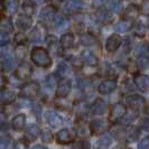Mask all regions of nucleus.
Segmentation results:
<instances>
[{"instance_id":"obj_1","label":"nucleus","mask_w":149,"mask_h":149,"mask_svg":"<svg viewBox=\"0 0 149 149\" xmlns=\"http://www.w3.org/2000/svg\"><path fill=\"white\" fill-rule=\"evenodd\" d=\"M30 58L36 66L44 67V68H48L53 63L52 57H51L48 51L40 46L33 48V51L30 53Z\"/></svg>"},{"instance_id":"obj_2","label":"nucleus","mask_w":149,"mask_h":149,"mask_svg":"<svg viewBox=\"0 0 149 149\" xmlns=\"http://www.w3.org/2000/svg\"><path fill=\"white\" fill-rule=\"evenodd\" d=\"M126 103H127V105L132 111L138 113V111H140L142 108L145 107L146 101L139 94H131V95H128L126 97Z\"/></svg>"},{"instance_id":"obj_3","label":"nucleus","mask_w":149,"mask_h":149,"mask_svg":"<svg viewBox=\"0 0 149 149\" xmlns=\"http://www.w3.org/2000/svg\"><path fill=\"white\" fill-rule=\"evenodd\" d=\"M39 92V85L37 82H28L24 84L20 89V95L27 99H34Z\"/></svg>"},{"instance_id":"obj_4","label":"nucleus","mask_w":149,"mask_h":149,"mask_svg":"<svg viewBox=\"0 0 149 149\" xmlns=\"http://www.w3.org/2000/svg\"><path fill=\"white\" fill-rule=\"evenodd\" d=\"M127 113V108L123 103H116L111 107L110 113H109V121H118L122 119Z\"/></svg>"},{"instance_id":"obj_5","label":"nucleus","mask_w":149,"mask_h":149,"mask_svg":"<svg viewBox=\"0 0 149 149\" xmlns=\"http://www.w3.org/2000/svg\"><path fill=\"white\" fill-rule=\"evenodd\" d=\"M122 44V38L119 34H112L105 40V51L108 53H114Z\"/></svg>"},{"instance_id":"obj_6","label":"nucleus","mask_w":149,"mask_h":149,"mask_svg":"<svg viewBox=\"0 0 149 149\" xmlns=\"http://www.w3.org/2000/svg\"><path fill=\"white\" fill-rule=\"evenodd\" d=\"M33 73V67L30 66L28 63H26V62H22L20 63L17 68H16L15 71V75L17 79H19V80H26V79H28L30 75Z\"/></svg>"},{"instance_id":"obj_7","label":"nucleus","mask_w":149,"mask_h":149,"mask_svg":"<svg viewBox=\"0 0 149 149\" xmlns=\"http://www.w3.org/2000/svg\"><path fill=\"white\" fill-rule=\"evenodd\" d=\"M72 89V84L71 81L67 80V79H62L61 82L57 85V89H56V97H61V99H64L66 97Z\"/></svg>"},{"instance_id":"obj_8","label":"nucleus","mask_w":149,"mask_h":149,"mask_svg":"<svg viewBox=\"0 0 149 149\" xmlns=\"http://www.w3.org/2000/svg\"><path fill=\"white\" fill-rule=\"evenodd\" d=\"M116 89H117V81L113 79H108V80H104L103 82L100 83L97 91L100 94L107 95V94L112 93Z\"/></svg>"},{"instance_id":"obj_9","label":"nucleus","mask_w":149,"mask_h":149,"mask_svg":"<svg viewBox=\"0 0 149 149\" xmlns=\"http://www.w3.org/2000/svg\"><path fill=\"white\" fill-rule=\"evenodd\" d=\"M134 85L143 93L149 92V76L143 74H138L134 77Z\"/></svg>"},{"instance_id":"obj_10","label":"nucleus","mask_w":149,"mask_h":149,"mask_svg":"<svg viewBox=\"0 0 149 149\" xmlns=\"http://www.w3.org/2000/svg\"><path fill=\"white\" fill-rule=\"evenodd\" d=\"M17 99V94L15 91L8 89H2L0 91V104H10L15 102Z\"/></svg>"},{"instance_id":"obj_11","label":"nucleus","mask_w":149,"mask_h":149,"mask_svg":"<svg viewBox=\"0 0 149 149\" xmlns=\"http://www.w3.org/2000/svg\"><path fill=\"white\" fill-rule=\"evenodd\" d=\"M91 112L95 116H102L107 112V103L102 99H97L90 108Z\"/></svg>"},{"instance_id":"obj_12","label":"nucleus","mask_w":149,"mask_h":149,"mask_svg":"<svg viewBox=\"0 0 149 149\" xmlns=\"http://www.w3.org/2000/svg\"><path fill=\"white\" fill-rule=\"evenodd\" d=\"M56 141L61 145H68L73 141V136L68 129H62L56 134Z\"/></svg>"},{"instance_id":"obj_13","label":"nucleus","mask_w":149,"mask_h":149,"mask_svg":"<svg viewBox=\"0 0 149 149\" xmlns=\"http://www.w3.org/2000/svg\"><path fill=\"white\" fill-rule=\"evenodd\" d=\"M44 118L45 120L47 121V123L52 127H58L63 123V119L61 118L60 116L57 113L53 111H47L44 114Z\"/></svg>"},{"instance_id":"obj_14","label":"nucleus","mask_w":149,"mask_h":149,"mask_svg":"<svg viewBox=\"0 0 149 149\" xmlns=\"http://www.w3.org/2000/svg\"><path fill=\"white\" fill-rule=\"evenodd\" d=\"M90 130L93 134H101L105 130V122L103 120L94 119L90 122Z\"/></svg>"},{"instance_id":"obj_15","label":"nucleus","mask_w":149,"mask_h":149,"mask_svg":"<svg viewBox=\"0 0 149 149\" xmlns=\"http://www.w3.org/2000/svg\"><path fill=\"white\" fill-rule=\"evenodd\" d=\"M75 132L76 134L81 138V139H85L88 136H89V132H90V127L84 122L82 120H80V121H77L76 123H75Z\"/></svg>"},{"instance_id":"obj_16","label":"nucleus","mask_w":149,"mask_h":149,"mask_svg":"<svg viewBox=\"0 0 149 149\" xmlns=\"http://www.w3.org/2000/svg\"><path fill=\"white\" fill-rule=\"evenodd\" d=\"M140 14V8L138 7L136 3H130L126 10H125V17L128 20H134Z\"/></svg>"},{"instance_id":"obj_17","label":"nucleus","mask_w":149,"mask_h":149,"mask_svg":"<svg viewBox=\"0 0 149 149\" xmlns=\"http://www.w3.org/2000/svg\"><path fill=\"white\" fill-rule=\"evenodd\" d=\"M25 123H26V116L25 114H17L11 121V127L15 131H22L25 129Z\"/></svg>"},{"instance_id":"obj_18","label":"nucleus","mask_w":149,"mask_h":149,"mask_svg":"<svg viewBox=\"0 0 149 149\" xmlns=\"http://www.w3.org/2000/svg\"><path fill=\"white\" fill-rule=\"evenodd\" d=\"M74 42H75V38L73 34H71V33L64 34V35L61 37V40H60L61 48H64V49L72 48V46L74 45Z\"/></svg>"},{"instance_id":"obj_19","label":"nucleus","mask_w":149,"mask_h":149,"mask_svg":"<svg viewBox=\"0 0 149 149\" xmlns=\"http://www.w3.org/2000/svg\"><path fill=\"white\" fill-rule=\"evenodd\" d=\"M40 134V129L37 125H29L26 128V139L34 140Z\"/></svg>"},{"instance_id":"obj_20","label":"nucleus","mask_w":149,"mask_h":149,"mask_svg":"<svg viewBox=\"0 0 149 149\" xmlns=\"http://www.w3.org/2000/svg\"><path fill=\"white\" fill-rule=\"evenodd\" d=\"M16 24H17V27H19L20 29H27V28H29L30 26H31V19L28 16L20 15L18 16Z\"/></svg>"},{"instance_id":"obj_21","label":"nucleus","mask_w":149,"mask_h":149,"mask_svg":"<svg viewBox=\"0 0 149 149\" xmlns=\"http://www.w3.org/2000/svg\"><path fill=\"white\" fill-rule=\"evenodd\" d=\"M82 60L83 62H85L86 64H89V66H97V58L95 57V55H93L91 52H83L82 54Z\"/></svg>"},{"instance_id":"obj_22","label":"nucleus","mask_w":149,"mask_h":149,"mask_svg":"<svg viewBox=\"0 0 149 149\" xmlns=\"http://www.w3.org/2000/svg\"><path fill=\"white\" fill-rule=\"evenodd\" d=\"M126 136H127L128 141H136L140 137V130L137 127L129 128L126 131Z\"/></svg>"},{"instance_id":"obj_23","label":"nucleus","mask_w":149,"mask_h":149,"mask_svg":"<svg viewBox=\"0 0 149 149\" xmlns=\"http://www.w3.org/2000/svg\"><path fill=\"white\" fill-rule=\"evenodd\" d=\"M136 52L138 53L139 57H148L149 56V44L148 43H141L140 45H138Z\"/></svg>"},{"instance_id":"obj_24","label":"nucleus","mask_w":149,"mask_h":149,"mask_svg":"<svg viewBox=\"0 0 149 149\" xmlns=\"http://www.w3.org/2000/svg\"><path fill=\"white\" fill-rule=\"evenodd\" d=\"M110 134L116 138V139H122L125 136H126V131H125V129L122 127H113L111 128V130H110Z\"/></svg>"},{"instance_id":"obj_25","label":"nucleus","mask_w":149,"mask_h":149,"mask_svg":"<svg viewBox=\"0 0 149 149\" xmlns=\"http://www.w3.org/2000/svg\"><path fill=\"white\" fill-rule=\"evenodd\" d=\"M111 143H112V139L109 137V136H107V134L102 136V137L99 139V141H97L99 147H100V148H102V149L108 148V147H109Z\"/></svg>"},{"instance_id":"obj_26","label":"nucleus","mask_w":149,"mask_h":149,"mask_svg":"<svg viewBox=\"0 0 149 149\" xmlns=\"http://www.w3.org/2000/svg\"><path fill=\"white\" fill-rule=\"evenodd\" d=\"M91 148V145L86 139H81L79 141L75 142L74 149H90Z\"/></svg>"},{"instance_id":"obj_27","label":"nucleus","mask_w":149,"mask_h":149,"mask_svg":"<svg viewBox=\"0 0 149 149\" xmlns=\"http://www.w3.org/2000/svg\"><path fill=\"white\" fill-rule=\"evenodd\" d=\"M22 9H24V11H25L26 16L29 17V16L33 14V11L35 10V5H34V2H30V1L25 2L24 6H22Z\"/></svg>"},{"instance_id":"obj_28","label":"nucleus","mask_w":149,"mask_h":149,"mask_svg":"<svg viewBox=\"0 0 149 149\" xmlns=\"http://www.w3.org/2000/svg\"><path fill=\"white\" fill-rule=\"evenodd\" d=\"M83 64H84V62H83L82 57H80V56H75V57H73L72 61H71V65L74 67V68H76V70L82 68Z\"/></svg>"},{"instance_id":"obj_29","label":"nucleus","mask_w":149,"mask_h":149,"mask_svg":"<svg viewBox=\"0 0 149 149\" xmlns=\"http://www.w3.org/2000/svg\"><path fill=\"white\" fill-rule=\"evenodd\" d=\"M40 137H42V140L46 143H48V142H52L53 141V134L49 131V130H44L42 134H40Z\"/></svg>"},{"instance_id":"obj_30","label":"nucleus","mask_w":149,"mask_h":149,"mask_svg":"<svg viewBox=\"0 0 149 149\" xmlns=\"http://www.w3.org/2000/svg\"><path fill=\"white\" fill-rule=\"evenodd\" d=\"M137 118V112H131V113H126V116L122 118V121L125 122V123H130V122H132L134 119Z\"/></svg>"},{"instance_id":"obj_31","label":"nucleus","mask_w":149,"mask_h":149,"mask_svg":"<svg viewBox=\"0 0 149 149\" xmlns=\"http://www.w3.org/2000/svg\"><path fill=\"white\" fill-rule=\"evenodd\" d=\"M138 66L140 68H148L149 67V57H139L137 62Z\"/></svg>"},{"instance_id":"obj_32","label":"nucleus","mask_w":149,"mask_h":149,"mask_svg":"<svg viewBox=\"0 0 149 149\" xmlns=\"http://www.w3.org/2000/svg\"><path fill=\"white\" fill-rule=\"evenodd\" d=\"M140 13L146 16H149V0H143L140 7Z\"/></svg>"},{"instance_id":"obj_33","label":"nucleus","mask_w":149,"mask_h":149,"mask_svg":"<svg viewBox=\"0 0 149 149\" xmlns=\"http://www.w3.org/2000/svg\"><path fill=\"white\" fill-rule=\"evenodd\" d=\"M9 143H10V139L8 137H5V136L0 137V149H7Z\"/></svg>"},{"instance_id":"obj_34","label":"nucleus","mask_w":149,"mask_h":149,"mask_svg":"<svg viewBox=\"0 0 149 149\" xmlns=\"http://www.w3.org/2000/svg\"><path fill=\"white\" fill-rule=\"evenodd\" d=\"M138 149H149V138H143L138 143Z\"/></svg>"},{"instance_id":"obj_35","label":"nucleus","mask_w":149,"mask_h":149,"mask_svg":"<svg viewBox=\"0 0 149 149\" xmlns=\"http://www.w3.org/2000/svg\"><path fill=\"white\" fill-rule=\"evenodd\" d=\"M140 127H141L142 130H145V131H149V118H143V119L141 120Z\"/></svg>"},{"instance_id":"obj_36","label":"nucleus","mask_w":149,"mask_h":149,"mask_svg":"<svg viewBox=\"0 0 149 149\" xmlns=\"http://www.w3.org/2000/svg\"><path fill=\"white\" fill-rule=\"evenodd\" d=\"M15 149H27V142L25 140H19L17 141L15 146Z\"/></svg>"},{"instance_id":"obj_37","label":"nucleus","mask_w":149,"mask_h":149,"mask_svg":"<svg viewBox=\"0 0 149 149\" xmlns=\"http://www.w3.org/2000/svg\"><path fill=\"white\" fill-rule=\"evenodd\" d=\"M30 149H48L47 147H45L43 145H35L34 147H31Z\"/></svg>"},{"instance_id":"obj_38","label":"nucleus","mask_w":149,"mask_h":149,"mask_svg":"<svg viewBox=\"0 0 149 149\" xmlns=\"http://www.w3.org/2000/svg\"><path fill=\"white\" fill-rule=\"evenodd\" d=\"M146 112H147V114L149 116V103H148V105H147V108H146Z\"/></svg>"}]
</instances>
